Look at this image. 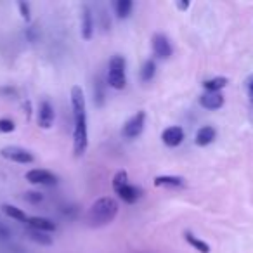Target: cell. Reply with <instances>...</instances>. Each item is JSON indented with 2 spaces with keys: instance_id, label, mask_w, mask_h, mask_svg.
Returning a JSON list of instances; mask_svg holds the SVG:
<instances>
[{
  "instance_id": "cell-29",
  "label": "cell",
  "mask_w": 253,
  "mask_h": 253,
  "mask_svg": "<svg viewBox=\"0 0 253 253\" xmlns=\"http://www.w3.org/2000/svg\"><path fill=\"white\" fill-rule=\"evenodd\" d=\"M248 90H250V99H252V102H253V77L248 80Z\"/></svg>"
},
{
  "instance_id": "cell-8",
  "label": "cell",
  "mask_w": 253,
  "mask_h": 253,
  "mask_svg": "<svg viewBox=\"0 0 253 253\" xmlns=\"http://www.w3.org/2000/svg\"><path fill=\"white\" fill-rule=\"evenodd\" d=\"M151 43H153V52H155V56H158L160 59H169V57L172 56V52H173L172 43H170V40L167 39L165 35L156 33V35L153 37Z\"/></svg>"
},
{
  "instance_id": "cell-1",
  "label": "cell",
  "mask_w": 253,
  "mask_h": 253,
  "mask_svg": "<svg viewBox=\"0 0 253 253\" xmlns=\"http://www.w3.org/2000/svg\"><path fill=\"white\" fill-rule=\"evenodd\" d=\"M116 215H118V201L111 196H104L90 205L85 220L90 227H102L115 220Z\"/></svg>"
},
{
  "instance_id": "cell-27",
  "label": "cell",
  "mask_w": 253,
  "mask_h": 253,
  "mask_svg": "<svg viewBox=\"0 0 253 253\" xmlns=\"http://www.w3.org/2000/svg\"><path fill=\"white\" fill-rule=\"evenodd\" d=\"M18 7H19V12H21V18L25 19V21H30V19H32V12H30L28 2H19Z\"/></svg>"
},
{
  "instance_id": "cell-18",
  "label": "cell",
  "mask_w": 253,
  "mask_h": 253,
  "mask_svg": "<svg viewBox=\"0 0 253 253\" xmlns=\"http://www.w3.org/2000/svg\"><path fill=\"white\" fill-rule=\"evenodd\" d=\"M184 238H186V241L189 243L194 250H198L200 253H210V246H208L205 241H201L200 238H196L193 232L186 231V232H184Z\"/></svg>"
},
{
  "instance_id": "cell-2",
  "label": "cell",
  "mask_w": 253,
  "mask_h": 253,
  "mask_svg": "<svg viewBox=\"0 0 253 253\" xmlns=\"http://www.w3.org/2000/svg\"><path fill=\"white\" fill-rule=\"evenodd\" d=\"M126 63L123 56H113L108 64V85L115 90H122L126 85Z\"/></svg>"
},
{
  "instance_id": "cell-21",
  "label": "cell",
  "mask_w": 253,
  "mask_h": 253,
  "mask_svg": "<svg viewBox=\"0 0 253 253\" xmlns=\"http://www.w3.org/2000/svg\"><path fill=\"white\" fill-rule=\"evenodd\" d=\"M155 75H156V63L153 59L144 61V64H142V68H141V80L151 82L153 78H155Z\"/></svg>"
},
{
  "instance_id": "cell-11",
  "label": "cell",
  "mask_w": 253,
  "mask_h": 253,
  "mask_svg": "<svg viewBox=\"0 0 253 253\" xmlns=\"http://www.w3.org/2000/svg\"><path fill=\"white\" fill-rule=\"evenodd\" d=\"M94 16H92V9L88 5L82 7V37L85 40H90L94 35Z\"/></svg>"
},
{
  "instance_id": "cell-14",
  "label": "cell",
  "mask_w": 253,
  "mask_h": 253,
  "mask_svg": "<svg viewBox=\"0 0 253 253\" xmlns=\"http://www.w3.org/2000/svg\"><path fill=\"white\" fill-rule=\"evenodd\" d=\"M26 225H28L30 229H35V231H40V232H54L57 229L56 222H52L50 218H45V217H30Z\"/></svg>"
},
{
  "instance_id": "cell-20",
  "label": "cell",
  "mask_w": 253,
  "mask_h": 253,
  "mask_svg": "<svg viewBox=\"0 0 253 253\" xmlns=\"http://www.w3.org/2000/svg\"><path fill=\"white\" fill-rule=\"evenodd\" d=\"M132 9H134V4H132V0H118L115 4V12L120 19H125L130 16Z\"/></svg>"
},
{
  "instance_id": "cell-3",
  "label": "cell",
  "mask_w": 253,
  "mask_h": 253,
  "mask_svg": "<svg viewBox=\"0 0 253 253\" xmlns=\"http://www.w3.org/2000/svg\"><path fill=\"white\" fill-rule=\"evenodd\" d=\"M88 148V130H87V118L75 120L73 128V153L75 156H84Z\"/></svg>"
},
{
  "instance_id": "cell-22",
  "label": "cell",
  "mask_w": 253,
  "mask_h": 253,
  "mask_svg": "<svg viewBox=\"0 0 253 253\" xmlns=\"http://www.w3.org/2000/svg\"><path fill=\"white\" fill-rule=\"evenodd\" d=\"M28 238L32 241L39 243V245H52V238H50L47 232H40V231H35V229H28Z\"/></svg>"
},
{
  "instance_id": "cell-4",
  "label": "cell",
  "mask_w": 253,
  "mask_h": 253,
  "mask_svg": "<svg viewBox=\"0 0 253 253\" xmlns=\"http://www.w3.org/2000/svg\"><path fill=\"white\" fill-rule=\"evenodd\" d=\"M144 123H146V113L137 111L135 115H132L130 118L123 123L122 135L125 139H135L137 135L142 134V130H144Z\"/></svg>"
},
{
  "instance_id": "cell-23",
  "label": "cell",
  "mask_w": 253,
  "mask_h": 253,
  "mask_svg": "<svg viewBox=\"0 0 253 253\" xmlns=\"http://www.w3.org/2000/svg\"><path fill=\"white\" fill-rule=\"evenodd\" d=\"M126 184H128V175H126L125 170H120V172L115 173V177H113V191L115 193H118L122 187H125Z\"/></svg>"
},
{
  "instance_id": "cell-6",
  "label": "cell",
  "mask_w": 253,
  "mask_h": 253,
  "mask_svg": "<svg viewBox=\"0 0 253 253\" xmlns=\"http://www.w3.org/2000/svg\"><path fill=\"white\" fill-rule=\"evenodd\" d=\"M71 109H73V120L85 118L87 116V106H85V95L80 85L71 88Z\"/></svg>"
},
{
  "instance_id": "cell-9",
  "label": "cell",
  "mask_w": 253,
  "mask_h": 253,
  "mask_svg": "<svg viewBox=\"0 0 253 253\" xmlns=\"http://www.w3.org/2000/svg\"><path fill=\"white\" fill-rule=\"evenodd\" d=\"M39 125L45 130H49L50 126L54 125V118H56V113H54V108L49 101H42L39 104Z\"/></svg>"
},
{
  "instance_id": "cell-19",
  "label": "cell",
  "mask_w": 253,
  "mask_h": 253,
  "mask_svg": "<svg viewBox=\"0 0 253 253\" xmlns=\"http://www.w3.org/2000/svg\"><path fill=\"white\" fill-rule=\"evenodd\" d=\"M224 87H227V78H224V77H215V78H210V80L203 82V88L207 92H218Z\"/></svg>"
},
{
  "instance_id": "cell-15",
  "label": "cell",
  "mask_w": 253,
  "mask_h": 253,
  "mask_svg": "<svg viewBox=\"0 0 253 253\" xmlns=\"http://www.w3.org/2000/svg\"><path fill=\"white\" fill-rule=\"evenodd\" d=\"M215 135H217V132H215L213 126L205 125L196 132L194 142H196V146H201V148H203V146H208V144H211V142L215 141Z\"/></svg>"
},
{
  "instance_id": "cell-5",
  "label": "cell",
  "mask_w": 253,
  "mask_h": 253,
  "mask_svg": "<svg viewBox=\"0 0 253 253\" xmlns=\"http://www.w3.org/2000/svg\"><path fill=\"white\" fill-rule=\"evenodd\" d=\"M0 156L9 162H14V163H21V165H26V163H32L33 155L25 148H19V146H5V148L0 149Z\"/></svg>"
},
{
  "instance_id": "cell-26",
  "label": "cell",
  "mask_w": 253,
  "mask_h": 253,
  "mask_svg": "<svg viewBox=\"0 0 253 253\" xmlns=\"http://www.w3.org/2000/svg\"><path fill=\"white\" fill-rule=\"evenodd\" d=\"M25 200L28 201V203L39 205V203H42V201H43V194L37 193V191H28V193L25 194Z\"/></svg>"
},
{
  "instance_id": "cell-7",
  "label": "cell",
  "mask_w": 253,
  "mask_h": 253,
  "mask_svg": "<svg viewBox=\"0 0 253 253\" xmlns=\"http://www.w3.org/2000/svg\"><path fill=\"white\" fill-rule=\"evenodd\" d=\"M26 180L32 184H39V186H54L57 182V177L49 170L33 169L26 173Z\"/></svg>"
},
{
  "instance_id": "cell-13",
  "label": "cell",
  "mask_w": 253,
  "mask_h": 253,
  "mask_svg": "<svg viewBox=\"0 0 253 253\" xmlns=\"http://www.w3.org/2000/svg\"><path fill=\"white\" fill-rule=\"evenodd\" d=\"M116 194H118L120 200H123L125 203L134 205L135 201H139L142 198V189H141V187H137V186H132V184L128 182L125 187H122V189H120Z\"/></svg>"
},
{
  "instance_id": "cell-17",
  "label": "cell",
  "mask_w": 253,
  "mask_h": 253,
  "mask_svg": "<svg viewBox=\"0 0 253 253\" xmlns=\"http://www.w3.org/2000/svg\"><path fill=\"white\" fill-rule=\"evenodd\" d=\"M2 211H4L9 218H12V220L25 222V224L28 222V218H30V217H26V213L21 210V208L14 207V205H2Z\"/></svg>"
},
{
  "instance_id": "cell-24",
  "label": "cell",
  "mask_w": 253,
  "mask_h": 253,
  "mask_svg": "<svg viewBox=\"0 0 253 253\" xmlns=\"http://www.w3.org/2000/svg\"><path fill=\"white\" fill-rule=\"evenodd\" d=\"M94 102L97 106H102L104 104V90H102V82L97 78V82H95L94 85Z\"/></svg>"
},
{
  "instance_id": "cell-10",
  "label": "cell",
  "mask_w": 253,
  "mask_h": 253,
  "mask_svg": "<svg viewBox=\"0 0 253 253\" xmlns=\"http://www.w3.org/2000/svg\"><path fill=\"white\" fill-rule=\"evenodd\" d=\"M162 141L165 142V146H169V148H177V146H180L184 141V130L177 125L169 126V128L163 130Z\"/></svg>"
},
{
  "instance_id": "cell-16",
  "label": "cell",
  "mask_w": 253,
  "mask_h": 253,
  "mask_svg": "<svg viewBox=\"0 0 253 253\" xmlns=\"http://www.w3.org/2000/svg\"><path fill=\"white\" fill-rule=\"evenodd\" d=\"M155 186L156 187H182L184 186V179L177 175H158L155 177Z\"/></svg>"
},
{
  "instance_id": "cell-28",
  "label": "cell",
  "mask_w": 253,
  "mask_h": 253,
  "mask_svg": "<svg viewBox=\"0 0 253 253\" xmlns=\"http://www.w3.org/2000/svg\"><path fill=\"white\" fill-rule=\"evenodd\" d=\"M177 9H180V11H186L187 7H189V2H177Z\"/></svg>"
},
{
  "instance_id": "cell-25",
  "label": "cell",
  "mask_w": 253,
  "mask_h": 253,
  "mask_svg": "<svg viewBox=\"0 0 253 253\" xmlns=\"http://www.w3.org/2000/svg\"><path fill=\"white\" fill-rule=\"evenodd\" d=\"M16 123L9 118H0V132L2 134H9V132H14Z\"/></svg>"
},
{
  "instance_id": "cell-12",
  "label": "cell",
  "mask_w": 253,
  "mask_h": 253,
  "mask_svg": "<svg viewBox=\"0 0 253 253\" xmlns=\"http://www.w3.org/2000/svg\"><path fill=\"white\" fill-rule=\"evenodd\" d=\"M200 104L203 106L205 109H220L224 106V95L220 92H205L200 97Z\"/></svg>"
}]
</instances>
